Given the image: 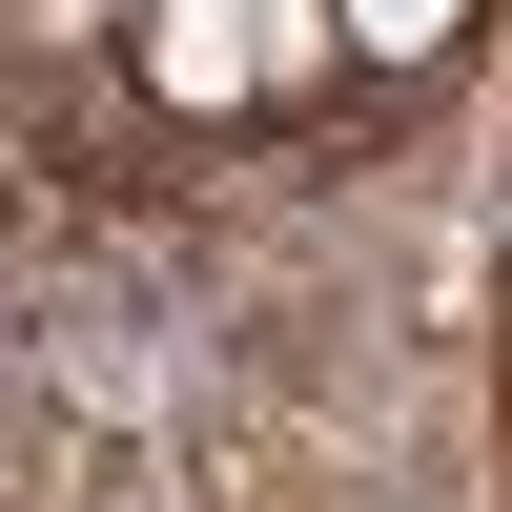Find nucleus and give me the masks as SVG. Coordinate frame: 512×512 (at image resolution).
I'll return each mask as SVG.
<instances>
[{
	"mask_svg": "<svg viewBox=\"0 0 512 512\" xmlns=\"http://www.w3.org/2000/svg\"><path fill=\"white\" fill-rule=\"evenodd\" d=\"M287 41H308L287 0H144V82H164V103H246Z\"/></svg>",
	"mask_w": 512,
	"mask_h": 512,
	"instance_id": "nucleus-1",
	"label": "nucleus"
},
{
	"mask_svg": "<svg viewBox=\"0 0 512 512\" xmlns=\"http://www.w3.org/2000/svg\"><path fill=\"white\" fill-rule=\"evenodd\" d=\"M328 21H349V41H369V62H431V41H451V21H472V0H328Z\"/></svg>",
	"mask_w": 512,
	"mask_h": 512,
	"instance_id": "nucleus-2",
	"label": "nucleus"
}]
</instances>
